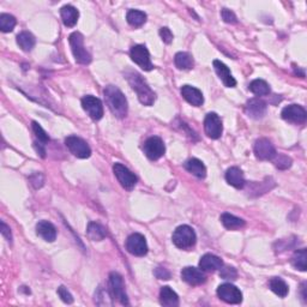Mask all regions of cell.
Returning <instances> with one entry per match:
<instances>
[{
  "label": "cell",
  "mask_w": 307,
  "mask_h": 307,
  "mask_svg": "<svg viewBox=\"0 0 307 307\" xmlns=\"http://www.w3.org/2000/svg\"><path fill=\"white\" fill-rule=\"evenodd\" d=\"M113 172L114 176L117 177L118 181H119L120 185L125 190L131 191L132 188L137 185V177H136L127 167L121 165V163H116V165L113 166Z\"/></svg>",
  "instance_id": "8"
},
{
  "label": "cell",
  "mask_w": 307,
  "mask_h": 307,
  "mask_svg": "<svg viewBox=\"0 0 307 307\" xmlns=\"http://www.w3.org/2000/svg\"><path fill=\"white\" fill-rule=\"evenodd\" d=\"M253 151H255L256 158L260 160V161H270V160H274L277 154L273 143L266 138L257 139L255 146H253Z\"/></svg>",
  "instance_id": "10"
},
{
  "label": "cell",
  "mask_w": 307,
  "mask_h": 307,
  "mask_svg": "<svg viewBox=\"0 0 307 307\" xmlns=\"http://www.w3.org/2000/svg\"><path fill=\"white\" fill-rule=\"evenodd\" d=\"M172 240L178 248L187 250L194 247L196 241H197V237H196L194 228L183 224V226H179L174 231Z\"/></svg>",
  "instance_id": "3"
},
{
  "label": "cell",
  "mask_w": 307,
  "mask_h": 307,
  "mask_svg": "<svg viewBox=\"0 0 307 307\" xmlns=\"http://www.w3.org/2000/svg\"><path fill=\"white\" fill-rule=\"evenodd\" d=\"M31 126H33V131L35 136H36V138L39 139V142L44 143V144L45 143L49 142V136L47 135V132H46L44 128L36 123V121H33V125H31Z\"/></svg>",
  "instance_id": "37"
},
{
  "label": "cell",
  "mask_w": 307,
  "mask_h": 307,
  "mask_svg": "<svg viewBox=\"0 0 307 307\" xmlns=\"http://www.w3.org/2000/svg\"><path fill=\"white\" fill-rule=\"evenodd\" d=\"M82 107L92 120H100L103 117V105L101 100L92 95H87L82 99Z\"/></svg>",
  "instance_id": "11"
},
{
  "label": "cell",
  "mask_w": 307,
  "mask_h": 307,
  "mask_svg": "<svg viewBox=\"0 0 307 307\" xmlns=\"http://www.w3.org/2000/svg\"><path fill=\"white\" fill-rule=\"evenodd\" d=\"M36 232L37 235L48 242H53L56 239V228L48 221H40L36 224Z\"/></svg>",
  "instance_id": "22"
},
{
  "label": "cell",
  "mask_w": 307,
  "mask_h": 307,
  "mask_svg": "<svg viewBox=\"0 0 307 307\" xmlns=\"http://www.w3.org/2000/svg\"><path fill=\"white\" fill-rule=\"evenodd\" d=\"M17 44L24 52H30L35 47L36 40H35L34 35L29 33V31H22L17 36Z\"/></svg>",
  "instance_id": "28"
},
{
  "label": "cell",
  "mask_w": 307,
  "mask_h": 307,
  "mask_svg": "<svg viewBox=\"0 0 307 307\" xmlns=\"http://www.w3.org/2000/svg\"><path fill=\"white\" fill-rule=\"evenodd\" d=\"M58 295L60 299L63 300L65 303H72L73 302V296L71 295V293L67 291V289L64 287V285H60L58 288Z\"/></svg>",
  "instance_id": "39"
},
{
  "label": "cell",
  "mask_w": 307,
  "mask_h": 307,
  "mask_svg": "<svg viewBox=\"0 0 307 307\" xmlns=\"http://www.w3.org/2000/svg\"><path fill=\"white\" fill-rule=\"evenodd\" d=\"M266 102L260 99H251L247 101L245 107V112L252 119H262L266 113Z\"/></svg>",
  "instance_id": "16"
},
{
  "label": "cell",
  "mask_w": 307,
  "mask_h": 307,
  "mask_svg": "<svg viewBox=\"0 0 307 307\" xmlns=\"http://www.w3.org/2000/svg\"><path fill=\"white\" fill-rule=\"evenodd\" d=\"M214 69H215L217 76L220 77V80L222 81V83L226 85L227 88H234L237 85V81L233 77V74L231 73L229 67L226 64H223L220 60H214L213 63Z\"/></svg>",
  "instance_id": "18"
},
{
  "label": "cell",
  "mask_w": 307,
  "mask_h": 307,
  "mask_svg": "<svg viewBox=\"0 0 307 307\" xmlns=\"http://www.w3.org/2000/svg\"><path fill=\"white\" fill-rule=\"evenodd\" d=\"M305 291H306V283H303V284H302V299L305 300V301H306L307 296H306V293H305Z\"/></svg>",
  "instance_id": "45"
},
{
  "label": "cell",
  "mask_w": 307,
  "mask_h": 307,
  "mask_svg": "<svg viewBox=\"0 0 307 307\" xmlns=\"http://www.w3.org/2000/svg\"><path fill=\"white\" fill-rule=\"evenodd\" d=\"M125 77L128 82V84L131 85V88L137 92L138 100L141 101L142 105L144 106H152L155 102V92L151 90V88L149 87L144 78L137 72H126Z\"/></svg>",
  "instance_id": "2"
},
{
  "label": "cell",
  "mask_w": 307,
  "mask_h": 307,
  "mask_svg": "<svg viewBox=\"0 0 307 307\" xmlns=\"http://www.w3.org/2000/svg\"><path fill=\"white\" fill-rule=\"evenodd\" d=\"M221 222H222L224 228H227V229L229 231L240 229V228L245 226L244 220L240 219V217L232 215L229 213H224L221 215Z\"/></svg>",
  "instance_id": "26"
},
{
  "label": "cell",
  "mask_w": 307,
  "mask_h": 307,
  "mask_svg": "<svg viewBox=\"0 0 307 307\" xmlns=\"http://www.w3.org/2000/svg\"><path fill=\"white\" fill-rule=\"evenodd\" d=\"M17 21L12 15H9V13H2L0 15V30L3 33H10L15 29Z\"/></svg>",
  "instance_id": "34"
},
{
  "label": "cell",
  "mask_w": 307,
  "mask_h": 307,
  "mask_svg": "<svg viewBox=\"0 0 307 307\" xmlns=\"http://www.w3.org/2000/svg\"><path fill=\"white\" fill-rule=\"evenodd\" d=\"M160 36H161L162 41L165 42V44H167V45H169L170 42L173 41V39H174L173 33L167 27L161 28V29H160Z\"/></svg>",
  "instance_id": "40"
},
{
  "label": "cell",
  "mask_w": 307,
  "mask_h": 307,
  "mask_svg": "<svg viewBox=\"0 0 307 307\" xmlns=\"http://www.w3.org/2000/svg\"><path fill=\"white\" fill-rule=\"evenodd\" d=\"M220 276L222 277L223 280H232V281H233V280H237L238 271L233 266H229V265L223 266L222 265V267L220 269Z\"/></svg>",
  "instance_id": "36"
},
{
  "label": "cell",
  "mask_w": 307,
  "mask_h": 307,
  "mask_svg": "<svg viewBox=\"0 0 307 307\" xmlns=\"http://www.w3.org/2000/svg\"><path fill=\"white\" fill-rule=\"evenodd\" d=\"M307 251L306 248L296 250L292 257V265L300 271H306L307 265Z\"/></svg>",
  "instance_id": "31"
},
{
  "label": "cell",
  "mask_w": 307,
  "mask_h": 307,
  "mask_svg": "<svg viewBox=\"0 0 307 307\" xmlns=\"http://www.w3.org/2000/svg\"><path fill=\"white\" fill-rule=\"evenodd\" d=\"M60 16H62L64 26L72 28L77 24L80 12H78V10L73 8L72 5H65L60 10Z\"/></svg>",
  "instance_id": "23"
},
{
  "label": "cell",
  "mask_w": 307,
  "mask_h": 307,
  "mask_svg": "<svg viewBox=\"0 0 307 307\" xmlns=\"http://www.w3.org/2000/svg\"><path fill=\"white\" fill-rule=\"evenodd\" d=\"M160 302L166 307H177L179 305V296L172 288L166 285V287H162L160 292Z\"/></svg>",
  "instance_id": "24"
},
{
  "label": "cell",
  "mask_w": 307,
  "mask_h": 307,
  "mask_svg": "<svg viewBox=\"0 0 307 307\" xmlns=\"http://www.w3.org/2000/svg\"><path fill=\"white\" fill-rule=\"evenodd\" d=\"M0 224H2L3 237H4L9 242H12V234H11V229H10V227L4 222V221H2V223Z\"/></svg>",
  "instance_id": "43"
},
{
  "label": "cell",
  "mask_w": 307,
  "mask_h": 307,
  "mask_svg": "<svg viewBox=\"0 0 307 307\" xmlns=\"http://www.w3.org/2000/svg\"><path fill=\"white\" fill-rule=\"evenodd\" d=\"M217 295L221 300H223L227 303H240L242 301V293L240 289L231 283H223L217 288Z\"/></svg>",
  "instance_id": "12"
},
{
  "label": "cell",
  "mask_w": 307,
  "mask_h": 307,
  "mask_svg": "<svg viewBox=\"0 0 307 307\" xmlns=\"http://www.w3.org/2000/svg\"><path fill=\"white\" fill-rule=\"evenodd\" d=\"M221 16H222V20L226 23H229V24L238 23L237 16H235V13L233 11H231V10L223 9L222 11H221Z\"/></svg>",
  "instance_id": "38"
},
{
  "label": "cell",
  "mask_w": 307,
  "mask_h": 307,
  "mask_svg": "<svg viewBox=\"0 0 307 307\" xmlns=\"http://www.w3.org/2000/svg\"><path fill=\"white\" fill-rule=\"evenodd\" d=\"M65 144L67 149L72 155L78 159H88L91 155V149L88 145V143L76 136H70L65 139Z\"/></svg>",
  "instance_id": "6"
},
{
  "label": "cell",
  "mask_w": 307,
  "mask_h": 307,
  "mask_svg": "<svg viewBox=\"0 0 307 307\" xmlns=\"http://www.w3.org/2000/svg\"><path fill=\"white\" fill-rule=\"evenodd\" d=\"M106 103L114 116L117 118H125L127 116V100L123 91L116 85H107L103 90Z\"/></svg>",
  "instance_id": "1"
},
{
  "label": "cell",
  "mask_w": 307,
  "mask_h": 307,
  "mask_svg": "<svg viewBox=\"0 0 307 307\" xmlns=\"http://www.w3.org/2000/svg\"><path fill=\"white\" fill-rule=\"evenodd\" d=\"M127 23L135 28L142 27L146 22V15L139 10H130L126 15Z\"/></svg>",
  "instance_id": "32"
},
{
  "label": "cell",
  "mask_w": 307,
  "mask_h": 307,
  "mask_svg": "<svg viewBox=\"0 0 307 307\" xmlns=\"http://www.w3.org/2000/svg\"><path fill=\"white\" fill-rule=\"evenodd\" d=\"M87 234L92 241H101L106 238L107 232H106V228L102 227L101 224L96 222H90L88 224Z\"/></svg>",
  "instance_id": "29"
},
{
  "label": "cell",
  "mask_w": 307,
  "mask_h": 307,
  "mask_svg": "<svg viewBox=\"0 0 307 307\" xmlns=\"http://www.w3.org/2000/svg\"><path fill=\"white\" fill-rule=\"evenodd\" d=\"M181 95L190 105L195 107H199L204 102V98H203L202 91L199 89L191 87V85H184L181 87Z\"/></svg>",
  "instance_id": "20"
},
{
  "label": "cell",
  "mask_w": 307,
  "mask_h": 307,
  "mask_svg": "<svg viewBox=\"0 0 307 307\" xmlns=\"http://www.w3.org/2000/svg\"><path fill=\"white\" fill-rule=\"evenodd\" d=\"M281 116L285 121L292 124H303L307 119V113L305 108L299 105H289L284 107Z\"/></svg>",
  "instance_id": "15"
},
{
  "label": "cell",
  "mask_w": 307,
  "mask_h": 307,
  "mask_svg": "<svg viewBox=\"0 0 307 307\" xmlns=\"http://www.w3.org/2000/svg\"><path fill=\"white\" fill-rule=\"evenodd\" d=\"M269 288L275 293V294L280 296V298H285L289 292L287 283H285V282L280 277L271 278L269 281Z\"/></svg>",
  "instance_id": "30"
},
{
  "label": "cell",
  "mask_w": 307,
  "mask_h": 307,
  "mask_svg": "<svg viewBox=\"0 0 307 307\" xmlns=\"http://www.w3.org/2000/svg\"><path fill=\"white\" fill-rule=\"evenodd\" d=\"M174 64L179 70H191L195 65V62L190 53L179 52L176 54Z\"/></svg>",
  "instance_id": "27"
},
{
  "label": "cell",
  "mask_w": 307,
  "mask_h": 307,
  "mask_svg": "<svg viewBox=\"0 0 307 307\" xmlns=\"http://www.w3.org/2000/svg\"><path fill=\"white\" fill-rule=\"evenodd\" d=\"M181 278L190 285H199L206 281L205 275L202 270L194 266H186L181 270Z\"/></svg>",
  "instance_id": "17"
},
{
  "label": "cell",
  "mask_w": 307,
  "mask_h": 307,
  "mask_svg": "<svg viewBox=\"0 0 307 307\" xmlns=\"http://www.w3.org/2000/svg\"><path fill=\"white\" fill-rule=\"evenodd\" d=\"M226 180L231 186L238 188V190L244 188L246 184L244 173H242V170L238 168V167H231V168L227 169Z\"/></svg>",
  "instance_id": "21"
},
{
  "label": "cell",
  "mask_w": 307,
  "mask_h": 307,
  "mask_svg": "<svg viewBox=\"0 0 307 307\" xmlns=\"http://www.w3.org/2000/svg\"><path fill=\"white\" fill-rule=\"evenodd\" d=\"M69 44L71 46V49H72L73 56L76 59L77 63L83 64V65H87V64H90L91 62V55L87 49L84 47V37L83 35L78 31H74L69 36Z\"/></svg>",
  "instance_id": "4"
},
{
  "label": "cell",
  "mask_w": 307,
  "mask_h": 307,
  "mask_svg": "<svg viewBox=\"0 0 307 307\" xmlns=\"http://www.w3.org/2000/svg\"><path fill=\"white\" fill-rule=\"evenodd\" d=\"M155 276L159 278V280H169L170 278V273L165 267H158V269L155 270Z\"/></svg>",
  "instance_id": "42"
},
{
  "label": "cell",
  "mask_w": 307,
  "mask_h": 307,
  "mask_svg": "<svg viewBox=\"0 0 307 307\" xmlns=\"http://www.w3.org/2000/svg\"><path fill=\"white\" fill-rule=\"evenodd\" d=\"M30 181H31V185H33L35 188H40L44 186L45 178L41 173H34L33 176L30 177Z\"/></svg>",
  "instance_id": "41"
},
{
  "label": "cell",
  "mask_w": 307,
  "mask_h": 307,
  "mask_svg": "<svg viewBox=\"0 0 307 307\" xmlns=\"http://www.w3.org/2000/svg\"><path fill=\"white\" fill-rule=\"evenodd\" d=\"M34 148L36 150V152L41 156L42 159L46 158V149H45V144L41 142H34Z\"/></svg>",
  "instance_id": "44"
},
{
  "label": "cell",
  "mask_w": 307,
  "mask_h": 307,
  "mask_svg": "<svg viewBox=\"0 0 307 307\" xmlns=\"http://www.w3.org/2000/svg\"><path fill=\"white\" fill-rule=\"evenodd\" d=\"M250 90L257 96H265L270 94V87L265 81L255 80L250 83Z\"/></svg>",
  "instance_id": "33"
},
{
  "label": "cell",
  "mask_w": 307,
  "mask_h": 307,
  "mask_svg": "<svg viewBox=\"0 0 307 307\" xmlns=\"http://www.w3.org/2000/svg\"><path fill=\"white\" fill-rule=\"evenodd\" d=\"M222 265V259L215 255H212V253H206L199 260V269L206 271V273H214V271L221 269Z\"/></svg>",
  "instance_id": "19"
},
{
  "label": "cell",
  "mask_w": 307,
  "mask_h": 307,
  "mask_svg": "<svg viewBox=\"0 0 307 307\" xmlns=\"http://www.w3.org/2000/svg\"><path fill=\"white\" fill-rule=\"evenodd\" d=\"M274 159H275L274 161L275 166H276V168L278 169L284 170V169H288L289 167L292 166V159L287 155H283V154H278V155L276 154V156H275Z\"/></svg>",
  "instance_id": "35"
},
{
  "label": "cell",
  "mask_w": 307,
  "mask_h": 307,
  "mask_svg": "<svg viewBox=\"0 0 307 307\" xmlns=\"http://www.w3.org/2000/svg\"><path fill=\"white\" fill-rule=\"evenodd\" d=\"M109 289L112 293L113 298L117 299L121 305H128V298L126 292H125L124 280L120 274L110 273L109 275Z\"/></svg>",
  "instance_id": "7"
},
{
  "label": "cell",
  "mask_w": 307,
  "mask_h": 307,
  "mask_svg": "<svg viewBox=\"0 0 307 307\" xmlns=\"http://www.w3.org/2000/svg\"><path fill=\"white\" fill-rule=\"evenodd\" d=\"M126 250L133 256H145L148 253V244H146L144 235L139 233L131 234L126 240Z\"/></svg>",
  "instance_id": "13"
},
{
  "label": "cell",
  "mask_w": 307,
  "mask_h": 307,
  "mask_svg": "<svg viewBox=\"0 0 307 307\" xmlns=\"http://www.w3.org/2000/svg\"><path fill=\"white\" fill-rule=\"evenodd\" d=\"M204 130L209 138L219 139L221 137L223 131L222 120H221V118L216 113L206 114L204 120Z\"/></svg>",
  "instance_id": "14"
},
{
  "label": "cell",
  "mask_w": 307,
  "mask_h": 307,
  "mask_svg": "<svg viewBox=\"0 0 307 307\" xmlns=\"http://www.w3.org/2000/svg\"><path fill=\"white\" fill-rule=\"evenodd\" d=\"M143 151H144L145 156L151 161H156V160L161 159L163 154L166 151L165 143L160 137H150L146 139L143 144Z\"/></svg>",
  "instance_id": "5"
},
{
  "label": "cell",
  "mask_w": 307,
  "mask_h": 307,
  "mask_svg": "<svg viewBox=\"0 0 307 307\" xmlns=\"http://www.w3.org/2000/svg\"><path fill=\"white\" fill-rule=\"evenodd\" d=\"M130 56L132 62H135L144 71H151L154 69L151 59H150V53L144 45L133 46L130 51Z\"/></svg>",
  "instance_id": "9"
},
{
  "label": "cell",
  "mask_w": 307,
  "mask_h": 307,
  "mask_svg": "<svg viewBox=\"0 0 307 307\" xmlns=\"http://www.w3.org/2000/svg\"><path fill=\"white\" fill-rule=\"evenodd\" d=\"M185 169L187 170L188 173L194 174L195 177L199 178V179H204L206 177V168L201 160L198 159H190L188 161L185 162Z\"/></svg>",
  "instance_id": "25"
}]
</instances>
